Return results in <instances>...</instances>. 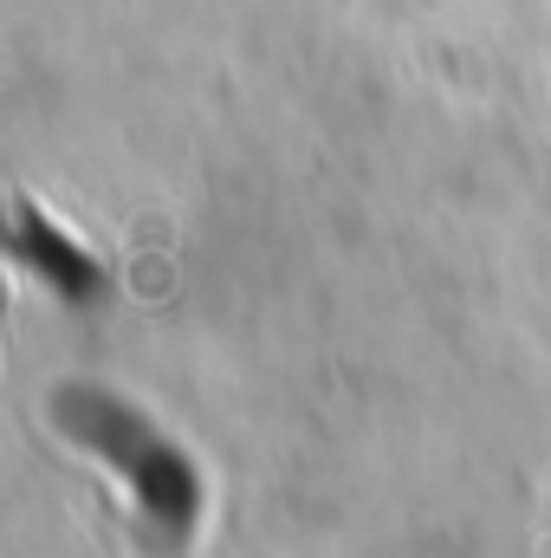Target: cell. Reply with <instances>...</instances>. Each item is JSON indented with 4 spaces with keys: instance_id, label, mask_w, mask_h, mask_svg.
I'll use <instances>...</instances> for the list:
<instances>
[{
    "instance_id": "cell-1",
    "label": "cell",
    "mask_w": 551,
    "mask_h": 558,
    "mask_svg": "<svg viewBox=\"0 0 551 558\" xmlns=\"http://www.w3.org/2000/svg\"><path fill=\"white\" fill-rule=\"evenodd\" d=\"M13 247H20L26 260H39L46 274H59L65 286H72V292L98 279V274H91V260H78V247H72L59 228H46V221L33 215V202H26V195H20V228H13Z\"/></svg>"
}]
</instances>
